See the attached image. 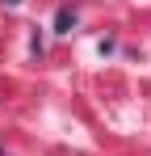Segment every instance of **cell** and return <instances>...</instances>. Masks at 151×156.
<instances>
[{
  "label": "cell",
  "mask_w": 151,
  "mask_h": 156,
  "mask_svg": "<svg viewBox=\"0 0 151 156\" xmlns=\"http://www.w3.org/2000/svg\"><path fill=\"white\" fill-rule=\"evenodd\" d=\"M72 26H76V9L63 4V9L55 13V30H59V34H72Z\"/></svg>",
  "instance_id": "cell-1"
},
{
  "label": "cell",
  "mask_w": 151,
  "mask_h": 156,
  "mask_svg": "<svg viewBox=\"0 0 151 156\" xmlns=\"http://www.w3.org/2000/svg\"><path fill=\"white\" fill-rule=\"evenodd\" d=\"M4 4H21V0H4Z\"/></svg>",
  "instance_id": "cell-2"
}]
</instances>
